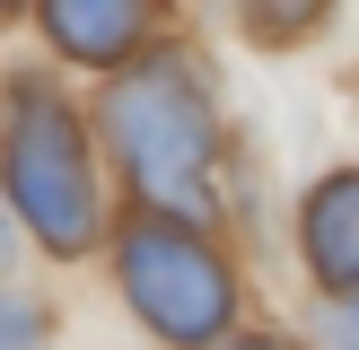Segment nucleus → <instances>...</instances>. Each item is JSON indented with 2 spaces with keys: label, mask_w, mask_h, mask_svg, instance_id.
Masks as SVG:
<instances>
[{
  "label": "nucleus",
  "mask_w": 359,
  "mask_h": 350,
  "mask_svg": "<svg viewBox=\"0 0 359 350\" xmlns=\"http://www.w3.org/2000/svg\"><path fill=\"white\" fill-rule=\"evenodd\" d=\"M158 9H167V0H44V35L70 62L114 70V62H132V52L149 44Z\"/></svg>",
  "instance_id": "20e7f679"
},
{
  "label": "nucleus",
  "mask_w": 359,
  "mask_h": 350,
  "mask_svg": "<svg viewBox=\"0 0 359 350\" xmlns=\"http://www.w3.org/2000/svg\"><path fill=\"white\" fill-rule=\"evenodd\" d=\"M228 350H280V342H228Z\"/></svg>",
  "instance_id": "0eeeda50"
},
{
  "label": "nucleus",
  "mask_w": 359,
  "mask_h": 350,
  "mask_svg": "<svg viewBox=\"0 0 359 350\" xmlns=\"http://www.w3.org/2000/svg\"><path fill=\"white\" fill-rule=\"evenodd\" d=\"M298 245H307L316 289H333V298L359 289V167L325 175V184L307 192V210H298Z\"/></svg>",
  "instance_id": "39448f33"
},
{
  "label": "nucleus",
  "mask_w": 359,
  "mask_h": 350,
  "mask_svg": "<svg viewBox=\"0 0 359 350\" xmlns=\"http://www.w3.org/2000/svg\"><path fill=\"white\" fill-rule=\"evenodd\" d=\"M0 245H9V237H0Z\"/></svg>",
  "instance_id": "1a4fd4ad"
},
{
  "label": "nucleus",
  "mask_w": 359,
  "mask_h": 350,
  "mask_svg": "<svg viewBox=\"0 0 359 350\" xmlns=\"http://www.w3.org/2000/svg\"><path fill=\"white\" fill-rule=\"evenodd\" d=\"M105 140L123 149L132 184L167 210L175 227L210 219V158H219V114L184 62H149L105 88Z\"/></svg>",
  "instance_id": "f03ea898"
},
{
  "label": "nucleus",
  "mask_w": 359,
  "mask_h": 350,
  "mask_svg": "<svg viewBox=\"0 0 359 350\" xmlns=\"http://www.w3.org/2000/svg\"><path fill=\"white\" fill-rule=\"evenodd\" d=\"M0 184L27 210V227L53 254H88L105 227V184H97V149L88 122L62 88L44 79H9L0 88Z\"/></svg>",
  "instance_id": "f257e3e1"
},
{
  "label": "nucleus",
  "mask_w": 359,
  "mask_h": 350,
  "mask_svg": "<svg viewBox=\"0 0 359 350\" xmlns=\"http://www.w3.org/2000/svg\"><path fill=\"white\" fill-rule=\"evenodd\" d=\"M9 9H27V0H0V18H9Z\"/></svg>",
  "instance_id": "6e6552de"
},
{
  "label": "nucleus",
  "mask_w": 359,
  "mask_h": 350,
  "mask_svg": "<svg viewBox=\"0 0 359 350\" xmlns=\"http://www.w3.org/2000/svg\"><path fill=\"white\" fill-rule=\"evenodd\" d=\"M351 315H359V307H351Z\"/></svg>",
  "instance_id": "9d476101"
},
{
  "label": "nucleus",
  "mask_w": 359,
  "mask_h": 350,
  "mask_svg": "<svg viewBox=\"0 0 359 350\" xmlns=\"http://www.w3.org/2000/svg\"><path fill=\"white\" fill-rule=\"evenodd\" d=\"M35 342H44V315H35L27 298L0 289V350H35Z\"/></svg>",
  "instance_id": "423d86ee"
},
{
  "label": "nucleus",
  "mask_w": 359,
  "mask_h": 350,
  "mask_svg": "<svg viewBox=\"0 0 359 350\" xmlns=\"http://www.w3.org/2000/svg\"><path fill=\"white\" fill-rule=\"evenodd\" d=\"M123 298L140 307V324L167 332V342H219L228 315H237V280L228 262L202 245V227H175V219H140L123 237Z\"/></svg>",
  "instance_id": "7ed1b4c3"
}]
</instances>
